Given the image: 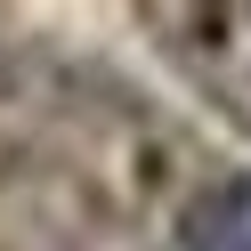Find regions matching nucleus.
I'll list each match as a JSON object with an SVG mask.
<instances>
[{"label":"nucleus","instance_id":"nucleus-1","mask_svg":"<svg viewBox=\"0 0 251 251\" xmlns=\"http://www.w3.org/2000/svg\"><path fill=\"white\" fill-rule=\"evenodd\" d=\"M178 251H251V170L211 178L178 211Z\"/></svg>","mask_w":251,"mask_h":251}]
</instances>
